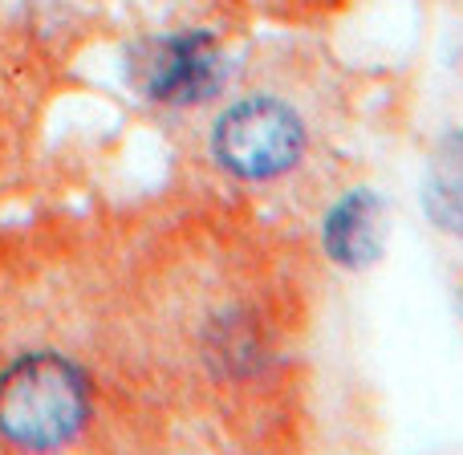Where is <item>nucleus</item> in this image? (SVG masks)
I'll return each mask as SVG.
<instances>
[{"mask_svg": "<svg viewBox=\"0 0 463 455\" xmlns=\"http://www.w3.org/2000/svg\"><path fill=\"white\" fill-rule=\"evenodd\" d=\"M86 419L90 383L65 354L33 350L0 374V435L13 448H65L81 435Z\"/></svg>", "mask_w": 463, "mask_h": 455, "instance_id": "1", "label": "nucleus"}, {"mask_svg": "<svg viewBox=\"0 0 463 455\" xmlns=\"http://www.w3.org/2000/svg\"><path fill=\"white\" fill-rule=\"evenodd\" d=\"M386 236V204L374 187H354L321 220V248L334 264L362 272L383 256Z\"/></svg>", "mask_w": 463, "mask_h": 455, "instance_id": "4", "label": "nucleus"}, {"mask_svg": "<svg viewBox=\"0 0 463 455\" xmlns=\"http://www.w3.org/2000/svg\"><path fill=\"white\" fill-rule=\"evenodd\" d=\"M423 208L435 228L463 236V130L443 135L431 175L423 184Z\"/></svg>", "mask_w": 463, "mask_h": 455, "instance_id": "5", "label": "nucleus"}, {"mask_svg": "<svg viewBox=\"0 0 463 455\" xmlns=\"http://www.w3.org/2000/svg\"><path fill=\"white\" fill-rule=\"evenodd\" d=\"M309 127L305 118L272 94H252L232 102L208 135V151L220 171L244 184L280 179L305 159Z\"/></svg>", "mask_w": 463, "mask_h": 455, "instance_id": "2", "label": "nucleus"}, {"mask_svg": "<svg viewBox=\"0 0 463 455\" xmlns=\"http://www.w3.org/2000/svg\"><path fill=\"white\" fill-rule=\"evenodd\" d=\"M130 81L146 102L192 110L224 90L228 62L208 29L151 37L130 53Z\"/></svg>", "mask_w": 463, "mask_h": 455, "instance_id": "3", "label": "nucleus"}]
</instances>
